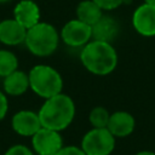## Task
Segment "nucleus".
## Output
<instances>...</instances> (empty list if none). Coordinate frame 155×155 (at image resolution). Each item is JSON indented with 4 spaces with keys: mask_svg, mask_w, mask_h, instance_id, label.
Wrapping results in <instances>:
<instances>
[{
    "mask_svg": "<svg viewBox=\"0 0 155 155\" xmlns=\"http://www.w3.org/2000/svg\"><path fill=\"white\" fill-rule=\"evenodd\" d=\"M75 103L63 92L44 101L38 115L42 127L62 132L70 126L75 117Z\"/></svg>",
    "mask_w": 155,
    "mask_h": 155,
    "instance_id": "f257e3e1",
    "label": "nucleus"
},
{
    "mask_svg": "<svg viewBox=\"0 0 155 155\" xmlns=\"http://www.w3.org/2000/svg\"><path fill=\"white\" fill-rule=\"evenodd\" d=\"M80 61L91 74L105 76L113 73L117 65V52L109 42L91 40L81 47Z\"/></svg>",
    "mask_w": 155,
    "mask_h": 155,
    "instance_id": "f03ea898",
    "label": "nucleus"
},
{
    "mask_svg": "<svg viewBox=\"0 0 155 155\" xmlns=\"http://www.w3.org/2000/svg\"><path fill=\"white\" fill-rule=\"evenodd\" d=\"M58 30L47 22H39L27 29L24 44L28 51L36 57H48L56 52L59 45Z\"/></svg>",
    "mask_w": 155,
    "mask_h": 155,
    "instance_id": "7ed1b4c3",
    "label": "nucleus"
},
{
    "mask_svg": "<svg viewBox=\"0 0 155 155\" xmlns=\"http://www.w3.org/2000/svg\"><path fill=\"white\" fill-rule=\"evenodd\" d=\"M29 88L39 97L47 99L62 92L63 79L58 70L48 64H36L29 73Z\"/></svg>",
    "mask_w": 155,
    "mask_h": 155,
    "instance_id": "20e7f679",
    "label": "nucleus"
},
{
    "mask_svg": "<svg viewBox=\"0 0 155 155\" xmlns=\"http://www.w3.org/2000/svg\"><path fill=\"white\" fill-rule=\"evenodd\" d=\"M116 144V138L105 128H91L80 143V148L86 155H110Z\"/></svg>",
    "mask_w": 155,
    "mask_h": 155,
    "instance_id": "39448f33",
    "label": "nucleus"
},
{
    "mask_svg": "<svg viewBox=\"0 0 155 155\" xmlns=\"http://www.w3.org/2000/svg\"><path fill=\"white\" fill-rule=\"evenodd\" d=\"M61 132L41 127L31 137V150L35 155H56L63 147Z\"/></svg>",
    "mask_w": 155,
    "mask_h": 155,
    "instance_id": "423d86ee",
    "label": "nucleus"
},
{
    "mask_svg": "<svg viewBox=\"0 0 155 155\" xmlns=\"http://www.w3.org/2000/svg\"><path fill=\"white\" fill-rule=\"evenodd\" d=\"M59 38L69 47H82L92 40V29L91 25L75 18L62 27Z\"/></svg>",
    "mask_w": 155,
    "mask_h": 155,
    "instance_id": "0eeeda50",
    "label": "nucleus"
},
{
    "mask_svg": "<svg viewBox=\"0 0 155 155\" xmlns=\"http://www.w3.org/2000/svg\"><path fill=\"white\" fill-rule=\"evenodd\" d=\"M133 29L142 36H155V5L143 2L132 15Z\"/></svg>",
    "mask_w": 155,
    "mask_h": 155,
    "instance_id": "6e6552de",
    "label": "nucleus"
},
{
    "mask_svg": "<svg viewBox=\"0 0 155 155\" xmlns=\"http://www.w3.org/2000/svg\"><path fill=\"white\" fill-rule=\"evenodd\" d=\"M12 130L22 137H33L42 126L36 111L33 110H19L13 114L11 119Z\"/></svg>",
    "mask_w": 155,
    "mask_h": 155,
    "instance_id": "1a4fd4ad",
    "label": "nucleus"
},
{
    "mask_svg": "<svg viewBox=\"0 0 155 155\" xmlns=\"http://www.w3.org/2000/svg\"><path fill=\"white\" fill-rule=\"evenodd\" d=\"M13 18L25 29H29L40 22V7L34 0H19L13 8Z\"/></svg>",
    "mask_w": 155,
    "mask_h": 155,
    "instance_id": "9d476101",
    "label": "nucleus"
},
{
    "mask_svg": "<svg viewBox=\"0 0 155 155\" xmlns=\"http://www.w3.org/2000/svg\"><path fill=\"white\" fill-rule=\"evenodd\" d=\"M136 127L133 115L125 110H117L110 114L107 128L115 138H125L130 136Z\"/></svg>",
    "mask_w": 155,
    "mask_h": 155,
    "instance_id": "9b49d317",
    "label": "nucleus"
},
{
    "mask_svg": "<svg viewBox=\"0 0 155 155\" xmlns=\"http://www.w3.org/2000/svg\"><path fill=\"white\" fill-rule=\"evenodd\" d=\"M27 29L15 18H6L0 22V44L6 46H17L24 44Z\"/></svg>",
    "mask_w": 155,
    "mask_h": 155,
    "instance_id": "f8f14e48",
    "label": "nucleus"
},
{
    "mask_svg": "<svg viewBox=\"0 0 155 155\" xmlns=\"http://www.w3.org/2000/svg\"><path fill=\"white\" fill-rule=\"evenodd\" d=\"M92 40L111 44L119 34V23L111 16L103 15L92 27Z\"/></svg>",
    "mask_w": 155,
    "mask_h": 155,
    "instance_id": "ddd939ff",
    "label": "nucleus"
},
{
    "mask_svg": "<svg viewBox=\"0 0 155 155\" xmlns=\"http://www.w3.org/2000/svg\"><path fill=\"white\" fill-rule=\"evenodd\" d=\"M2 88L6 96L18 97L24 94L29 90V76L23 70H15L10 75L4 78Z\"/></svg>",
    "mask_w": 155,
    "mask_h": 155,
    "instance_id": "4468645a",
    "label": "nucleus"
},
{
    "mask_svg": "<svg viewBox=\"0 0 155 155\" xmlns=\"http://www.w3.org/2000/svg\"><path fill=\"white\" fill-rule=\"evenodd\" d=\"M75 13L79 21L92 27L103 16V10L93 0H82L78 4Z\"/></svg>",
    "mask_w": 155,
    "mask_h": 155,
    "instance_id": "2eb2a0df",
    "label": "nucleus"
},
{
    "mask_svg": "<svg viewBox=\"0 0 155 155\" xmlns=\"http://www.w3.org/2000/svg\"><path fill=\"white\" fill-rule=\"evenodd\" d=\"M18 69V58L10 51L0 48V76L5 78Z\"/></svg>",
    "mask_w": 155,
    "mask_h": 155,
    "instance_id": "dca6fc26",
    "label": "nucleus"
},
{
    "mask_svg": "<svg viewBox=\"0 0 155 155\" xmlns=\"http://www.w3.org/2000/svg\"><path fill=\"white\" fill-rule=\"evenodd\" d=\"M110 117V113L104 107H94L91 109L88 114V121L93 128H105L108 126V121Z\"/></svg>",
    "mask_w": 155,
    "mask_h": 155,
    "instance_id": "f3484780",
    "label": "nucleus"
},
{
    "mask_svg": "<svg viewBox=\"0 0 155 155\" xmlns=\"http://www.w3.org/2000/svg\"><path fill=\"white\" fill-rule=\"evenodd\" d=\"M4 155H35L34 151L31 150V148L24 145V144H15L12 147H10Z\"/></svg>",
    "mask_w": 155,
    "mask_h": 155,
    "instance_id": "a211bd4d",
    "label": "nucleus"
},
{
    "mask_svg": "<svg viewBox=\"0 0 155 155\" xmlns=\"http://www.w3.org/2000/svg\"><path fill=\"white\" fill-rule=\"evenodd\" d=\"M103 11H113L120 7L122 4L126 2V0H93Z\"/></svg>",
    "mask_w": 155,
    "mask_h": 155,
    "instance_id": "6ab92c4d",
    "label": "nucleus"
},
{
    "mask_svg": "<svg viewBox=\"0 0 155 155\" xmlns=\"http://www.w3.org/2000/svg\"><path fill=\"white\" fill-rule=\"evenodd\" d=\"M56 155H86L80 147L76 145H63Z\"/></svg>",
    "mask_w": 155,
    "mask_h": 155,
    "instance_id": "aec40b11",
    "label": "nucleus"
},
{
    "mask_svg": "<svg viewBox=\"0 0 155 155\" xmlns=\"http://www.w3.org/2000/svg\"><path fill=\"white\" fill-rule=\"evenodd\" d=\"M8 111V99L4 91L0 90V121H2Z\"/></svg>",
    "mask_w": 155,
    "mask_h": 155,
    "instance_id": "412c9836",
    "label": "nucleus"
},
{
    "mask_svg": "<svg viewBox=\"0 0 155 155\" xmlns=\"http://www.w3.org/2000/svg\"><path fill=\"white\" fill-rule=\"evenodd\" d=\"M134 155H155L154 151H150V150H140L138 153H136Z\"/></svg>",
    "mask_w": 155,
    "mask_h": 155,
    "instance_id": "4be33fe9",
    "label": "nucleus"
},
{
    "mask_svg": "<svg viewBox=\"0 0 155 155\" xmlns=\"http://www.w3.org/2000/svg\"><path fill=\"white\" fill-rule=\"evenodd\" d=\"M144 2L149 5H155V0H144Z\"/></svg>",
    "mask_w": 155,
    "mask_h": 155,
    "instance_id": "5701e85b",
    "label": "nucleus"
},
{
    "mask_svg": "<svg viewBox=\"0 0 155 155\" xmlns=\"http://www.w3.org/2000/svg\"><path fill=\"white\" fill-rule=\"evenodd\" d=\"M8 1H11V0H0V4H6Z\"/></svg>",
    "mask_w": 155,
    "mask_h": 155,
    "instance_id": "b1692460",
    "label": "nucleus"
},
{
    "mask_svg": "<svg viewBox=\"0 0 155 155\" xmlns=\"http://www.w3.org/2000/svg\"><path fill=\"white\" fill-rule=\"evenodd\" d=\"M34 1H35V0H34Z\"/></svg>",
    "mask_w": 155,
    "mask_h": 155,
    "instance_id": "393cba45",
    "label": "nucleus"
}]
</instances>
